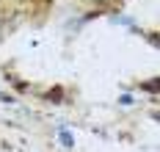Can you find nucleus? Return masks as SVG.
<instances>
[{
	"label": "nucleus",
	"instance_id": "nucleus-1",
	"mask_svg": "<svg viewBox=\"0 0 160 152\" xmlns=\"http://www.w3.org/2000/svg\"><path fill=\"white\" fill-rule=\"evenodd\" d=\"M58 141H61V147H66V149H72V147H75V135L69 133L66 127H61V130H58Z\"/></svg>",
	"mask_w": 160,
	"mask_h": 152
},
{
	"label": "nucleus",
	"instance_id": "nucleus-2",
	"mask_svg": "<svg viewBox=\"0 0 160 152\" xmlns=\"http://www.w3.org/2000/svg\"><path fill=\"white\" fill-rule=\"evenodd\" d=\"M111 22H113V25H124V28H130V31H135V22H132L130 17H124V14H113Z\"/></svg>",
	"mask_w": 160,
	"mask_h": 152
},
{
	"label": "nucleus",
	"instance_id": "nucleus-3",
	"mask_svg": "<svg viewBox=\"0 0 160 152\" xmlns=\"http://www.w3.org/2000/svg\"><path fill=\"white\" fill-rule=\"evenodd\" d=\"M119 100H122V105H132V97H130V94H122Z\"/></svg>",
	"mask_w": 160,
	"mask_h": 152
}]
</instances>
